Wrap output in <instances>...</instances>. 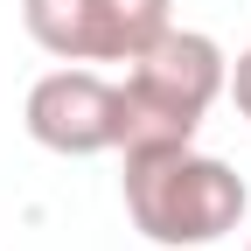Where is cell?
Listing matches in <instances>:
<instances>
[{
	"instance_id": "6",
	"label": "cell",
	"mask_w": 251,
	"mask_h": 251,
	"mask_svg": "<svg viewBox=\"0 0 251 251\" xmlns=\"http://www.w3.org/2000/svg\"><path fill=\"white\" fill-rule=\"evenodd\" d=\"M224 91L237 98V112L251 119V49H237V56H230V84H224Z\"/></svg>"
},
{
	"instance_id": "7",
	"label": "cell",
	"mask_w": 251,
	"mask_h": 251,
	"mask_svg": "<svg viewBox=\"0 0 251 251\" xmlns=\"http://www.w3.org/2000/svg\"><path fill=\"white\" fill-rule=\"evenodd\" d=\"M244 251H251V244H244Z\"/></svg>"
},
{
	"instance_id": "3",
	"label": "cell",
	"mask_w": 251,
	"mask_h": 251,
	"mask_svg": "<svg viewBox=\"0 0 251 251\" xmlns=\"http://www.w3.org/2000/svg\"><path fill=\"white\" fill-rule=\"evenodd\" d=\"M21 119H28V140L49 153H119V84L84 63L35 77Z\"/></svg>"
},
{
	"instance_id": "2",
	"label": "cell",
	"mask_w": 251,
	"mask_h": 251,
	"mask_svg": "<svg viewBox=\"0 0 251 251\" xmlns=\"http://www.w3.org/2000/svg\"><path fill=\"white\" fill-rule=\"evenodd\" d=\"M230 84V56L202 28H168L147 56L126 63L119 84V153L140 147H181Z\"/></svg>"
},
{
	"instance_id": "4",
	"label": "cell",
	"mask_w": 251,
	"mask_h": 251,
	"mask_svg": "<svg viewBox=\"0 0 251 251\" xmlns=\"http://www.w3.org/2000/svg\"><path fill=\"white\" fill-rule=\"evenodd\" d=\"M175 28V0H91V63H133Z\"/></svg>"
},
{
	"instance_id": "5",
	"label": "cell",
	"mask_w": 251,
	"mask_h": 251,
	"mask_svg": "<svg viewBox=\"0 0 251 251\" xmlns=\"http://www.w3.org/2000/svg\"><path fill=\"white\" fill-rule=\"evenodd\" d=\"M21 28L56 63H91V0H21Z\"/></svg>"
},
{
	"instance_id": "1",
	"label": "cell",
	"mask_w": 251,
	"mask_h": 251,
	"mask_svg": "<svg viewBox=\"0 0 251 251\" xmlns=\"http://www.w3.org/2000/svg\"><path fill=\"white\" fill-rule=\"evenodd\" d=\"M244 209H251L244 175L216 153H202L196 140L126 153V216L161 251H196V244L230 237L244 224Z\"/></svg>"
}]
</instances>
